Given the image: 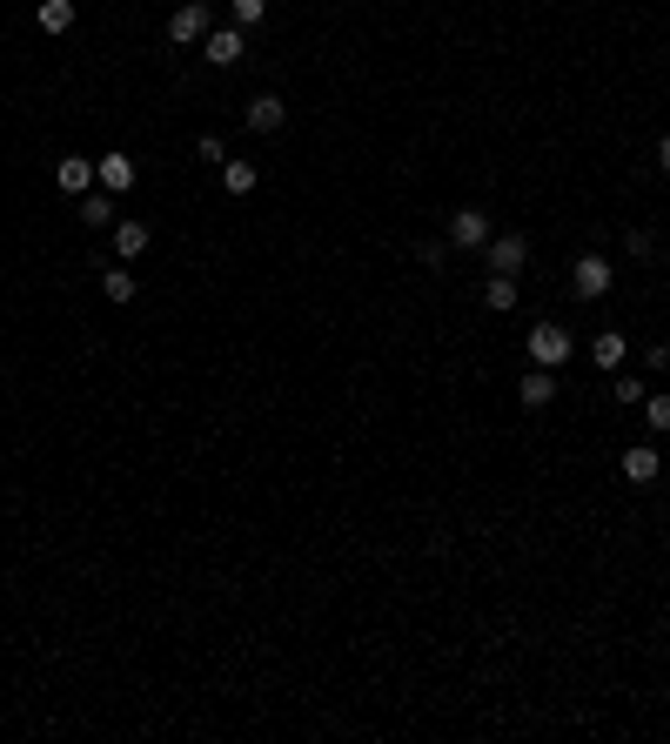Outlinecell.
<instances>
[{
  "label": "cell",
  "instance_id": "8992f818",
  "mask_svg": "<svg viewBox=\"0 0 670 744\" xmlns=\"http://www.w3.org/2000/svg\"><path fill=\"white\" fill-rule=\"evenodd\" d=\"M108 242H114V255H121V262H141V255H148V242H155V228L134 222V215H114Z\"/></svg>",
  "mask_w": 670,
  "mask_h": 744
},
{
  "label": "cell",
  "instance_id": "7c38bea8",
  "mask_svg": "<svg viewBox=\"0 0 670 744\" xmlns=\"http://www.w3.org/2000/svg\"><path fill=\"white\" fill-rule=\"evenodd\" d=\"M657 470H664L657 443H637V450H624V483H657Z\"/></svg>",
  "mask_w": 670,
  "mask_h": 744
},
{
  "label": "cell",
  "instance_id": "8fae6325",
  "mask_svg": "<svg viewBox=\"0 0 670 744\" xmlns=\"http://www.w3.org/2000/svg\"><path fill=\"white\" fill-rule=\"evenodd\" d=\"M516 396H523V409H550L557 403V369H530V376L516 383Z\"/></svg>",
  "mask_w": 670,
  "mask_h": 744
},
{
  "label": "cell",
  "instance_id": "3957f363",
  "mask_svg": "<svg viewBox=\"0 0 670 744\" xmlns=\"http://www.w3.org/2000/svg\"><path fill=\"white\" fill-rule=\"evenodd\" d=\"M483 262H490V275H523L530 269V235H490V242H483Z\"/></svg>",
  "mask_w": 670,
  "mask_h": 744
},
{
  "label": "cell",
  "instance_id": "d6986e66",
  "mask_svg": "<svg viewBox=\"0 0 670 744\" xmlns=\"http://www.w3.org/2000/svg\"><path fill=\"white\" fill-rule=\"evenodd\" d=\"M262 14H268V0H228V21L242 27V34H248V27H262Z\"/></svg>",
  "mask_w": 670,
  "mask_h": 744
},
{
  "label": "cell",
  "instance_id": "30bf717a",
  "mask_svg": "<svg viewBox=\"0 0 670 744\" xmlns=\"http://www.w3.org/2000/svg\"><path fill=\"white\" fill-rule=\"evenodd\" d=\"M242 121L255 128V135H282V121H289V108H282V94H255L242 108Z\"/></svg>",
  "mask_w": 670,
  "mask_h": 744
},
{
  "label": "cell",
  "instance_id": "6da1fadb",
  "mask_svg": "<svg viewBox=\"0 0 670 744\" xmlns=\"http://www.w3.org/2000/svg\"><path fill=\"white\" fill-rule=\"evenodd\" d=\"M570 356H577V342H570L563 322H536V329H530V362H536V369H563Z\"/></svg>",
  "mask_w": 670,
  "mask_h": 744
},
{
  "label": "cell",
  "instance_id": "44dd1931",
  "mask_svg": "<svg viewBox=\"0 0 670 744\" xmlns=\"http://www.w3.org/2000/svg\"><path fill=\"white\" fill-rule=\"evenodd\" d=\"M650 389H644V376H617V403H644Z\"/></svg>",
  "mask_w": 670,
  "mask_h": 744
},
{
  "label": "cell",
  "instance_id": "7402d4cb",
  "mask_svg": "<svg viewBox=\"0 0 670 744\" xmlns=\"http://www.w3.org/2000/svg\"><path fill=\"white\" fill-rule=\"evenodd\" d=\"M624 248H630V255H637V262H644L650 248H657V235H650V228H630V242H624Z\"/></svg>",
  "mask_w": 670,
  "mask_h": 744
},
{
  "label": "cell",
  "instance_id": "ba28073f",
  "mask_svg": "<svg viewBox=\"0 0 670 744\" xmlns=\"http://www.w3.org/2000/svg\"><path fill=\"white\" fill-rule=\"evenodd\" d=\"M134 181H141V168H134V161L121 155V148H114V155H101V161H94V188H108L114 202H121V195H128Z\"/></svg>",
  "mask_w": 670,
  "mask_h": 744
},
{
  "label": "cell",
  "instance_id": "4fadbf2b",
  "mask_svg": "<svg viewBox=\"0 0 670 744\" xmlns=\"http://www.w3.org/2000/svg\"><path fill=\"white\" fill-rule=\"evenodd\" d=\"M222 188L228 195H255V188H262V168H255V161H222Z\"/></svg>",
  "mask_w": 670,
  "mask_h": 744
},
{
  "label": "cell",
  "instance_id": "5bb4252c",
  "mask_svg": "<svg viewBox=\"0 0 670 744\" xmlns=\"http://www.w3.org/2000/svg\"><path fill=\"white\" fill-rule=\"evenodd\" d=\"M624 356H630V342L617 336V329H603V336L590 342V362H597V369H624Z\"/></svg>",
  "mask_w": 670,
  "mask_h": 744
},
{
  "label": "cell",
  "instance_id": "ac0fdd59",
  "mask_svg": "<svg viewBox=\"0 0 670 744\" xmlns=\"http://www.w3.org/2000/svg\"><path fill=\"white\" fill-rule=\"evenodd\" d=\"M483 302H490L496 316H510L516 309V275H490V282H483Z\"/></svg>",
  "mask_w": 670,
  "mask_h": 744
},
{
  "label": "cell",
  "instance_id": "52a82bcc",
  "mask_svg": "<svg viewBox=\"0 0 670 744\" xmlns=\"http://www.w3.org/2000/svg\"><path fill=\"white\" fill-rule=\"evenodd\" d=\"M490 235H496V222L483 208H456V215H449V248H483Z\"/></svg>",
  "mask_w": 670,
  "mask_h": 744
},
{
  "label": "cell",
  "instance_id": "603a6c76",
  "mask_svg": "<svg viewBox=\"0 0 670 744\" xmlns=\"http://www.w3.org/2000/svg\"><path fill=\"white\" fill-rule=\"evenodd\" d=\"M195 155H201V161H215V168H222V161H228V148H222V141H215V135H201V141H195Z\"/></svg>",
  "mask_w": 670,
  "mask_h": 744
},
{
  "label": "cell",
  "instance_id": "5b68a950",
  "mask_svg": "<svg viewBox=\"0 0 670 744\" xmlns=\"http://www.w3.org/2000/svg\"><path fill=\"white\" fill-rule=\"evenodd\" d=\"M215 27V14H208V0H188V7H175V21H168V41L175 47H201V34Z\"/></svg>",
  "mask_w": 670,
  "mask_h": 744
},
{
  "label": "cell",
  "instance_id": "ffe728a7",
  "mask_svg": "<svg viewBox=\"0 0 670 744\" xmlns=\"http://www.w3.org/2000/svg\"><path fill=\"white\" fill-rule=\"evenodd\" d=\"M644 416L650 429H670V396H644Z\"/></svg>",
  "mask_w": 670,
  "mask_h": 744
},
{
  "label": "cell",
  "instance_id": "2e32d148",
  "mask_svg": "<svg viewBox=\"0 0 670 744\" xmlns=\"http://www.w3.org/2000/svg\"><path fill=\"white\" fill-rule=\"evenodd\" d=\"M134 289H141V282H134V269H121V262H114V269H101V295H108V302H121V309H128Z\"/></svg>",
  "mask_w": 670,
  "mask_h": 744
},
{
  "label": "cell",
  "instance_id": "7a4b0ae2",
  "mask_svg": "<svg viewBox=\"0 0 670 744\" xmlns=\"http://www.w3.org/2000/svg\"><path fill=\"white\" fill-rule=\"evenodd\" d=\"M610 282H617V269H610V262H603L597 248H590V255H577V262H570V295H577V302H597V295H610Z\"/></svg>",
  "mask_w": 670,
  "mask_h": 744
},
{
  "label": "cell",
  "instance_id": "9a60e30c",
  "mask_svg": "<svg viewBox=\"0 0 670 744\" xmlns=\"http://www.w3.org/2000/svg\"><path fill=\"white\" fill-rule=\"evenodd\" d=\"M81 222H88V228H114V195H108V188H88V195H81Z\"/></svg>",
  "mask_w": 670,
  "mask_h": 744
},
{
  "label": "cell",
  "instance_id": "9c48e42d",
  "mask_svg": "<svg viewBox=\"0 0 670 744\" xmlns=\"http://www.w3.org/2000/svg\"><path fill=\"white\" fill-rule=\"evenodd\" d=\"M54 188H61L67 202H81V195L94 188V161L88 155H61L54 161Z\"/></svg>",
  "mask_w": 670,
  "mask_h": 744
},
{
  "label": "cell",
  "instance_id": "277c9868",
  "mask_svg": "<svg viewBox=\"0 0 670 744\" xmlns=\"http://www.w3.org/2000/svg\"><path fill=\"white\" fill-rule=\"evenodd\" d=\"M242 54H248V34H242L235 21H228V27H208V34H201V61H208V68H235Z\"/></svg>",
  "mask_w": 670,
  "mask_h": 744
},
{
  "label": "cell",
  "instance_id": "cb8c5ba5",
  "mask_svg": "<svg viewBox=\"0 0 670 744\" xmlns=\"http://www.w3.org/2000/svg\"><path fill=\"white\" fill-rule=\"evenodd\" d=\"M657 175H670V135L657 141Z\"/></svg>",
  "mask_w": 670,
  "mask_h": 744
},
{
  "label": "cell",
  "instance_id": "e0dca14e",
  "mask_svg": "<svg viewBox=\"0 0 670 744\" xmlns=\"http://www.w3.org/2000/svg\"><path fill=\"white\" fill-rule=\"evenodd\" d=\"M34 21H41V34H67V27H74V0H41Z\"/></svg>",
  "mask_w": 670,
  "mask_h": 744
}]
</instances>
